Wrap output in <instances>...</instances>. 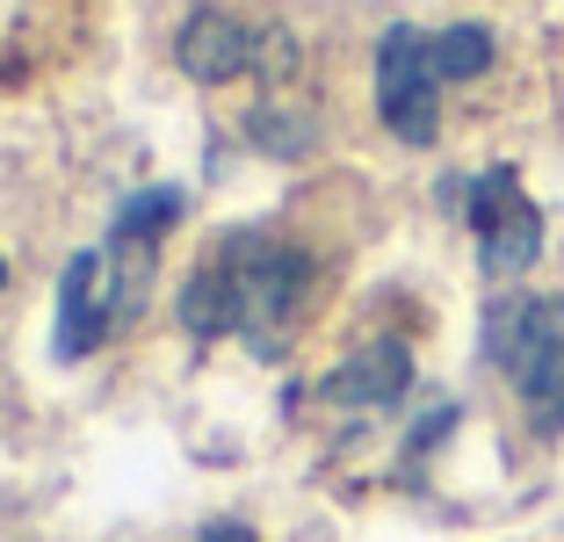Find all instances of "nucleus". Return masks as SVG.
Returning a JSON list of instances; mask_svg holds the SVG:
<instances>
[{
    "mask_svg": "<svg viewBox=\"0 0 564 542\" xmlns=\"http://www.w3.org/2000/svg\"><path fill=\"white\" fill-rule=\"evenodd\" d=\"M304 282H312V261L282 239H261V231H239L210 261L188 275L182 290V326L196 340H217V333H247L261 355L282 347V326L297 318Z\"/></svg>",
    "mask_w": 564,
    "mask_h": 542,
    "instance_id": "nucleus-1",
    "label": "nucleus"
},
{
    "mask_svg": "<svg viewBox=\"0 0 564 542\" xmlns=\"http://www.w3.org/2000/svg\"><path fill=\"white\" fill-rule=\"evenodd\" d=\"M485 355L521 391L535 434L564 427V296H499L485 312Z\"/></svg>",
    "mask_w": 564,
    "mask_h": 542,
    "instance_id": "nucleus-2",
    "label": "nucleus"
},
{
    "mask_svg": "<svg viewBox=\"0 0 564 542\" xmlns=\"http://www.w3.org/2000/svg\"><path fill=\"white\" fill-rule=\"evenodd\" d=\"M145 261L152 247H131V261H123V247H87L66 261V275H58V361H87L109 333L123 326V312H138V290H145Z\"/></svg>",
    "mask_w": 564,
    "mask_h": 542,
    "instance_id": "nucleus-3",
    "label": "nucleus"
},
{
    "mask_svg": "<svg viewBox=\"0 0 564 542\" xmlns=\"http://www.w3.org/2000/svg\"><path fill=\"white\" fill-rule=\"evenodd\" d=\"M377 116L405 145H434V131H442V73H434V51L413 22L383 30L377 44Z\"/></svg>",
    "mask_w": 564,
    "mask_h": 542,
    "instance_id": "nucleus-4",
    "label": "nucleus"
},
{
    "mask_svg": "<svg viewBox=\"0 0 564 542\" xmlns=\"http://www.w3.org/2000/svg\"><path fill=\"white\" fill-rule=\"evenodd\" d=\"M470 225H478V261L485 275H521V268L543 253V217L521 196V181L507 166L470 181Z\"/></svg>",
    "mask_w": 564,
    "mask_h": 542,
    "instance_id": "nucleus-5",
    "label": "nucleus"
},
{
    "mask_svg": "<svg viewBox=\"0 0 564 542\" xmlns=\"http://www.w3.org/2000/svg\"><path fill=\"white\" fill-rule=\"evenodd\" d=\"M174 58H182L188 80L225 87L247 66H261V36H253L239 15H225V8H196V15L182 22V36H174Z\"/></svg>",
    "mask_w": 564,
    "mask_h": 542,
    "instance_id": "nucleus-6",
    "label": "nucleus"
},
{
    "mask_svg": "<svg viewBox=\"0 0 564 542\" xmlns=\"http://www.w3.org/2000/svg\"><path fill=\"white\" fill-rule=\"evenodd\" d=\"M405 383H413V355H405V340H369V347H355V355L326 377V398H333V405L377 412V405H399Z\"/></svg>",
    "mask_w": 564,
    "mask_h": 542,
    "instance_id": "nucleus-7",
    "label": "nucleus"
},
{
    "mask_svg": "<svg viewBox=\"0 0 564 542\" xmlns=\"http://www.w3.org/2000/svg\"><path fill=\"white\" fill-rule=\"evenodd\" d=\"M188 210V196L182 188H138V196H123V210H117V247H152V239H160L166 225H174V217Z\"/></svg>",
    "mask_w": 564,
    "mask_h": 542,
    "instance_id": "nucleus-8",
    "label": "nucleus"
},
{
    "mask_svg": "<svg viewBox=\"0 0 564 542\" xmlns=\"http://www.w3.org/2000/svg\"><path fill=\"white\" fill-rule=\"evenodd\" d=\"M427 51H434V73H442V80H478V73L492 66V30L456 22V30L427 36Z\"/></svg>",
    "mask_w": 564,
    "mask_h": 542,
    "instance_id": "nucleus-9",
    "label": "nucleus"
},
{
    "mask_svg": "<svg viewBox=\"0 0 564 542\" xmlns=\"http://www.w3.org/2000/svg\"><path fill=\"white\" fill-rule=\"evenodd\" d=\"M253 145H268L275 160H297L304 145H312V116H282V109H253Z\"/></svg>",
    "mask_w": 564,
    "mask_h": 542,
    "instance_id": "nucleus-10",
    "label": "nucleus"
},
{
    "mask_svg": "<svg viewBox=\"0 0 564 542\" xmlns=\"http://www.w3.org/2000/svg\"><path fill=\"white\" fill-rule=\"evenodd\" d=\"M196 542H253V528H239V521H210Z\"/></svg>",
    "mask_w": 564,
    "mask_h": 542,
    "instance_id": "nucleus-11",
    "label": "nucleus"
},
{
    "mask_svg": "<svg viewBox=\"0 0 564 542\" xmlns=\"http://www.w3.org/2000/svg\"><path fill=\"white\" fill-rule=\"evenodd\" d=\"M0 290H8V261H0Z\"/></svg>",
    "mask_w": 564,
    "mask_h": 542,
    "instance_id": "nucleus-12",
    "label": "nucleus"
}]
</instances>
